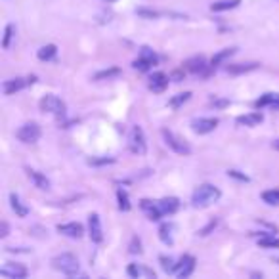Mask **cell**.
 <instances>
[{
	"label": "cell",
	"mask_w": 279,
	"mask_h": 279,
	"mask_svg": "<svg viewBox=\"0 0 279 279\" xmlns=\"http://www.w3.org/2000/svg\"><path fill=\"white\" fill-rule=\"evenodd\" d=\"M25 172H27L31 182L35 184V188H38V190H50V180H48L42 172H38V170L35 169H25Z\"/></svg>",
	"instance_id": "16"
},
{
	"label": "cell",
	"mask_w": 279,
	"mask_h": 279,
	"mask_svg": "<svg viewBox=\"0 0 279 279\" xmlns=\"http://www.w3.org/2000/svg\"><path fill=\"white\" fill-rule=\"evenodd\" d=\"M195 264H197V260L191 257V254H184V257L176 262V270H174V273H176L180 279L190 277L191 273H193V270H195Z\"/></svg>",
	"instance_id": "9"
},
{
	"label": "cell",
	"mask_w": 279,
	"mask_h": 279,
	"mask_svg": "<svg viewBox=\"0 0 279 279\" xmlns=\"http://www.w3.org/2000/svg\"><path fill=\"white\" fill-rule=\"evenodd\" d=\"M182 77H184L182 71H174V73L170 75V79H174V82H180V81H182Z\"/></svg>",
	"instance_id": "41"
},
{
	"label": "cell",
	"mask_w": 279,
	"mask_h": 279,
	"mask_svg": "<svg viewBox=\"0 0 279 279\" xmlns=\"http://www.w3.org/2000/svg\"><path fill=\"white\" fill-rule=\"evenodd\" d=\"M88 235L92 243H100L103 241V228H102V220H100V214L92 213L88 216Z\"/></svg>",
	"instance_id": "10"
},
{
	"label": "cell",
	"mask_w": 279,
	"mask_h": 279,
	"mask_svg": "<svg viewBox=\"0 0 279 279\" xmlns=\"http://www.w3.org/2000/svg\"><path fill=\"white\" fill-rule=\"evenodd\" d=\"M159 262H161L162 272L174 273V270H176V262H174V258H170V257H161V258H159Z\"/></svg>",
	"instance_id": "33"
},
{
	"label": "cell",
	"mask_w": 279,
	"mask_h": 279,
	"mask_svg": "<svg viewBox=\"0 0 279 279\" xmlns=\"http://www.w3.org/2000/svg\"><path fill=\"white\" fill-rule=\"evenodd\" d=\"M128 147L130 151L136 155H146L147 153V142H146V134L142 130V126H132L130 130V136H128Z\"/></svg>",
	"instance_id": "5"
},
{
	"label": "cell",
	"mask_w": 279,
	"mask_h": 279,
	"mask_svg": "<svg viewBox=\"0 0 279 279\" xmlns=\"http://www.w3.org/2000/svg\"><path fill=\"white\" fill-rule=\"evenodd\" d=\"M254 107H257V109H262V107L279 109V94H275V92H268V94L260 96L257 102H254Z\"/></svg>",
	"instance_id": "17"
},
{
	"label": "cell",
	"mask_w": 279,
	"mask_h": 279,
	"mask_svg": "<svg viewBox=\"0 0 279 279\" xmlns=\"http://www.w3.org/2000/svg\"><path fill=\"white\" fill-rule=\"evenodd\" d=\"M228 176L234 178V180H237V182H249V180H250L247 174H243V172H239V170H235V169L228 170Z\"/></svg>",
	"instance_id": "36"
},
{
	"label": "cell",
	"mask_w": 279,
	"mask_h": 279,
	"mask_svg": "<svg viewBox=\"0 0 279 279\" xmlns=\"http://www.w3.org/2000/svg\"><path fill=\"white\" fill-rule=\"evenodd\" d=\"M142 273H144V270H142L138 264H130V266H128V275H132V277H140Z\"/></svg>",
	"instance_id": "39"
},
{
	"label": "cell",
	"mask_w": 279,
	"mask_h": 279,
	"mask_svg": "<svg viewBox=\"0 0 279 279\" xmlns=\"http://www.w3.org/2000/svg\"><path fill=\"white\" fill-rule=\"evenodd\" d=\"M264 121L262 117V113H258V111H252L249 115H241V117H237V125H245V126H258L260 123Z\"/></svg>",
	"instance_id": "23"
},
{
	"label": "cell",
	"mask_w": 279,
	"mask_h": 279,
	"mask_svg": "<svg viewBox=\"0 0 279 279\" xmlns=\"http://www.w3.org/2000/svg\"><path fill=\"white\" fill-rule=\"evenodd\" d=\"M58 231L65 237H71V239H81L82 234H84V228L79 222H69V224H59Z\"/></svg>",
	"instance_id": "14"
},
{
	"label": "cell",
	"mask_w": 279,
	"mask_h": 279,
	"mask_svg": "<svg viewBox=\"0 0 279 279\" xmlns=\"http://www.w3.org/2000/svg\"><path fill=\"white\" fill-rule=\"evenodd\" d=\"M130 252L132 254H142V241H140L136 235H134L132 241H130Z\"/></svg>",
	"instance_id": "38"
},
{
	"label": "cell",
	"mask_w": 279,
	"mask_h": 279,
	"mask_svg": "<svg viewBox=\"0 0 279 279\" xmlns=\"http://www.w3.org/2000/svg\"><path fill=\"white\" fill-rule=\"evenodd\" d=\"M56 54H58V46H56V44H46L37 52V58L40 59V61H50V59L56 58Z\"/></svg>",
	"instance_id": "25"
},
{
	"label": "cell",
	"mask_w": 279,
	"mask_h": 279,
	"mask_svg": "<svg viewBox=\"0 0 279 279\" xmlns=\"http://www.w3.org/2000/svg\"><path fill=\"white\" fill-rule=\"evenodd\" d=\"M117 201H119V208L123 211V213H128L132 205H130V199H128V193H126L123 188H119L117 190Z\"/></svg>",
	"instance_id": "27"
},
{
	"label": "cell",
	"mask_w": 279,
	"mask_h": 279,
	"mask_svg": "<svg viewBox=\"0 0 279 279\" xmlns=\"http://www.w3.org/2000/svg\"><path fill=\"white\" fill-rule=\"evenodd\" d=\"M40 136H42V130H40V126L37 123H25L15 132V138L23 142V144H35V142H38Z\"/></svg>",
	"instance_id": "6"
},
{
	"label": "cell",
	"mask_w": 279,
	"mask_h": 279,
	"mask_svg": "<svg viewBox=\"0 0 279 279\" xmlns=\"http://www.w3.org/2000/svg\"><path fill=\"white\" fill-rule=\"evenodd\" d=\"M14 23H8L6 27H4V38H2V48L4 50H8L10 48V44H12V38H14Z\"/></svg>",
	"instance_id": "31"
},
{
	"label": "cell",
	"mask_w": 279,
	"mask_h": 279,
	"mask_svg": "<svg viewBox=\"0 0 279 279\" xmlns=\"http://www.w3.org/2000/svg\"><path fill=\"white\" fill-rule=\"evenodd\" d=\"M220 197V188H216L214 184H201L191 195V205L195 208H205V206H211L213 203H216Z\"/></svg>",
	"instance_id": "1"
},
{
	"label": "cell",
	"mask_w": 279,
	"mask_h": 279,
	"mask_svg": "<svg viewBox=\"0 0 279 279\" xmlns=\"http://www.w3.org/2000/svg\"><path fill=\"white\" fill-rule=\"evenodd\" d=\"M161 206L162 214H174L180 208V199L178 197H162L161 201H157Z\"/></svg>",
	"instance_id": "22"
},
{
	"label": "cell",
	"mask_w": 279,
	"mask_h": 279,
	"mask_svg": "<svg viewBox=\"0 0 279 279\" xmlns=\"http://www.w3.org/2000/svg\"><path fill=\"white\" fill-rule=\"evenodd\" d=\"M273 264H279V257H277V258H273Z\"/></svg>",
	"instance_id": "45"
},
{
	"label": "cell",
	"mask_w": 279,
	"mask_h": 279,
	"mask_svg": "<svg viewBox=\"0 0 279 279\" xmlns=\"http://www.w3.org/2000/svg\"><path fill=\"white\" fill-rule=\"evenodd\" d=\"M218 125H220V121L216 117H199L191 121V130L195 134H208Z\"/></svg>",
	"instance_id": "8"
},
{
	"label": "cell",
	"mask_w": 279,
	"mask_h": 279,
	"mask_svg": "<svg viewBox=\"0 0 279 279\" xmlns=\"http://www.w3.org/2000/svg\"><path fill=\"white\" fill-rule=\"evenodd\" d=\"M27 84H29V82L25 81V79H12V81H4L2 90H4V94L6 96H12V94H15V92H19V90H23Z\"/></svg>",
	"instance_id": "21"
},
{
	"label": "cell",
	"mask_w": 279,
	"mask_h": 279,
	"mask_svg": "<svg viewBox=\"0 0 279 279\" xmlns=\"http://www.w3.org/2000/svg\"><path fill=\"white\" fill-rule=\"evenodd\" d=\"M216 226H218V220H216V218H213V220H211L208 224H206L205 228L199 229V235H201V237H206V235L211 234V231H213V229L216 228Z\"/></svg>",
	"instance_id": "37"
},
{
	"label": "cell",
	"mask_w": 279,
	"mask_h": 279,
	"mask_svg": "<svg viewBox=\"0 0 279 279\" xmlns=\"http://www.w3.org/2000/svg\"><path fill=\"white\" fill-rule=\"evenodd\" d=\"M136 14H138L140 17H144V19H157V17H161L159 12L149 10V8H138V10H136Z\"/></svg>",
	"instance_id": "35"
},
{
	"label": "cell",
	"mask_w": 279,
	"mask_h": 279,
	"mask_svg": "<svg viewBox=\"0 0 279 279\" xmlns=\"http://www.w3.org/2000/svg\"><path fill=\"white\" fill-rule=\"evenodd\" d=\"M185 69L193 75H206L208 69H213L211 65H206V59L203 56H193L185 61Z\"/></svg>",
	"instance_id": "13"
},
{
	"label": "cell",
	"mask_w": 279,
	"mask_h": 279,
	"mask_svg": "<svg viewBox=\"0 0 279 279\" xmlns=\"http://www.w3.org/2000/svg\"><path fill=\"white\" fill-rule=\"evenodd\" d=\"M228 100H216V102H214V105H218V107H226V105H228Z\"/></svg>",
	"instance_id": "42"
},
{
	"label": "cell",
	"mask_w": 279,
	"mask_h": 279,
	"mask_svg": "<svg viewBox=\"0 0 279 279\" xmlns=\"http://www.w3.org/2000/svg\"><path fill=\"white\" fill-rule=\"evenodd\" d=\"M103 2H115V0H103Z\"/></svg>",
	"instance_id": "46"
},
{
	"label": "cell",
	"mask_w": 279,
	"mask_h": 279,
	"mask_svg": "<svg viewBox=\"0 0 279 279\" xmlns=\"http://www.w3.org/2000/svg\"><path fill=\"white\" fill-rule=\"evenodd\" d=\"M169 81L170 77H167L161 71H157V73H153L149 77V88L153 90V92H165L167 86H169Z\"/></svg>",
	"instance_id": "15"
},
{
	"label": "cell",
	"mask_w": 279,
	"mask_h": 279,
	"mask_svg": "<svg viewBox=\"0 0 279 279\" xmlns=\"http://www.w3.org/2000/svg\"><path fill=\"white\" fill-rule=\"evenodd\" d=\"M190 98H191V92H182V94H176L174 98H170L169 105L172 107V109H180V107H182V105H184Z\"/></svg>",
	"instance_id": "30"
},
{
	"label": "cell",
	"mask_w": 279,
	"mask_h": 279,
	"mask_svg": "<svg viewBox=\"0 0 279 279\" xmlns=\"http://www.w3.org/2000/svg\"><path fill=\"white\" fill-rule=\"evenodd\" d=\"M52 268L61 273H65V275H77L81 264H79V258L75 257V254H71V252H61V254L52 258Z\"/></svg>",
	"instance_id": "2"
},
{
	"label": "cell",
	"mask_w": 279,
	"mask_h": 279,
	"mask_svg": "<svg viewBox=\"0 0 279 279\" xmlns=\"http://www.w3.org/2000/svg\"><path fill=\"white\" fill-rule=\"evenodd\" d=\"M262 201L268 205H279V188L277 190H268L262 193Z\"/></svg>",
	"instance_id": "32"
},
{
	"label": "cell",
	"mask_w": 279,
	"mask_h": 279,
	"mask_svg": "<svg viewBox=\"0 0 279 279\" xmlns=\"http://www.w3.org/2000/svg\"><path fill=\"white\" fill-rule=\"evenodd\" d=\"M0 275L4 277H12V279H25L29 275V270L23 264H14V262H8L0 268Z\"/></svg>",
	"instance_id": "11"
},
{
	"label": "cell",
	"mask_w": 279,
	"mask_h": 279,
	"mask_svg": "<svg viewBox=\"0 0 279 279\" xmlns=\"http://www.w3.org/2000/svg\"><path fill=\"white\" fill-rule=\"evenodd\" d=\"M258 67H260L258 61H250V63H231V65L226 67V73L243 75V73H249V71H257Z\"/></svg>",
	"instance_id": "19"
},
{
	"label": "cell",
	"mask_w": 279,
	"mask_h": 279,
	"mask_svg": "<svg viewBox=\"0 0 279 279\" xmlns=\"http://www.w3.org/2000/svg\"><path fill=\"white\" fill-rule=\"evenodd\" d=\"M159 237L165 245H174V239H172V224H161L159 228Z\"/></svg>",
	"instance_id": "28"
},
{
	"label": "cell",
	"mask_w": 279,
	"mask_h": 279,
	"mask_svg": "<svg viewBox=\"0 0 279 279\" xmlns=\"http://www.w3.org/2000/svg\"><path fill=\"white\" fill-rule=\"evenodd\" d=\"M113 162H115L113 157H92V159H88L90 167H105V165H113Z\"/></svg>",
	"instance_id": "34"
},
{
	"label": "cell",
	"mask_w": 279,
	"mask_h": 279,
	"mask_svg": "<svg viewBox=\"0 0 279 279\" xmlns=\"http://www.w3.org/2000/svg\"><path fill=\"white\" fill-rule=\"evenodd\" d=\"M119 75H121V69H119V67H109V69L98 71L92 79H94V81H109V79H115Z\"/></svg>",
	"instance_id": "26"
},
{
	"label": "cell",
	"mask_w": 279,
	"mask_h": 279,
	"mask_svg": "<svg viewBox=\"0 0 279 279\" xmlns=\"http://www.w3.org/2000/svg\"><path fill=\"white\" fill-rule=\"evenodd\" d=\"M157 61H159L157 54H155L151 48L144 46V48H142V52H140L138 59H134L132 67H134V69H138V71H149V69H151L153 65H157Z\"/></svg>",
	"instance_id": "7"
},
{
	"label": "cell",
	"mask_w": 279,
	"mask_h": 279,
	"mask_svg": "<svg viewBox=\"0 0 279 279\" xmlns=\"http://www.w3.org/2000/svg\"><path fill=\"white\" fill-rule=\"evenodd\" d=\"M273 149H277V151H279V140H275V142H273Z\"/></svg>",
	"instance_id": "44"
},
{
	"label": "cell",
	"mask_w": 279,
	"mask_h": 279,
	"mask_svg": "<svg viewBox=\"0 0 279 279\" xmlns=\"http://www.w3.org/2000/svg\"><path fill=\"white\" fill-rule=\"evenodd\" d=\"M161 136L162 140H165V144L174 151V153L178 155H191V146L185 142L184 138H180V136H176L174 132H170V130H167V128H162L161 130Z\"/></svg>",
	"instance_id": "4"
},
{
	"label": "cell",
	"mask_w": 279,
	"mask_h": 279,
	"mask_svg": "<svg viewBox=\"0 0 279 279\" xmlns=\"http://www.w3.org/2000/svg\"><path fill=\"white\" fill-rule=\"evenodd\" d=\"M0 237L4 239V237H8V231H10V228H8V222H2V226H0Z\"/></svg>",
	"instance_id": "40"
},
{
	"label": "cell",
	"mask_w": 279,
	"mask_h": 279,
	"mask_svg": "<svg viewBox=\"0 0 279 279\" xmlns=\"http://www.w3.org/2000/svg\"><path fill=\"white\" fill-rule=\"evenodd\" d=\"M140 208H142V213L146 214L151 222L161 220L162 211H161V206H159V203H153V201H149V199H142V201H140Z\"/></svg>",
	"instance_id": "12"
},
{
	"label": "cell",
	"mask_w": 279,
	"mask_h": 279,
	"mask_svg": "<svg viewBox=\"0 0 279 279\" xmlns=\"http://www.w3.org/2000/svg\"><path fill=\"white\" fill-rule=\"evenodd\" d=\"M10 206L15 213V216H19V218H25L29 214V206L23 203L17 193H10Z\"/></svg>",
	"instance_id": "20"
},
{
	"label": "cell",
	"mask_w": 279,
	"mask_h": 279,
	"mask_svg": "<svg viewBox=\"0 0 279 279\" xmlns=\"http://www.w3.org/2000/svg\"><path fill=\"white\" fill-rule=\"evenodd\" d=\"M38 107H40V111L52 113V115H56V117H63V115H65V109H67L65 102L54 94H46L44 98L38 102Z\"/></svg>",
	"instance_id": "3"
},
{
	"label": "cell",
	"mask_w": 279,
	"mask_h": 279,
	"mask_svg": "<svg viewBox=\"0 0 279 279\" xmlns=\"http://www.w3.org/2000/svg\"><path fill=\"white\" fill-rule=\"evenodd\" d=\"M235 54H237V48H235V46H231V48H224V50H220L218 54H214L213 56V59H211V67L216 69V67L224 65V63H226L231 56H235Z\"/></svg>",
	"instance_id": "18"
},
{
	"label": "cell",
	"mask_w": 279,
	"mask_h": 279,
	"mask_svg": "<svg viewBox=\"0 0 279 279\" xmlns=\"http://www.w3.org/2000/svg\"><path fill=\"white\" fill-rule=\"evenodd\" d=\"M37 81V77H35V75H33V77H29V79H27V82H29V84H33V82Z\"/></svg>",
	"instance_id": "43"
},
{
	"label": "cell",
	"mask_w": 279,
	"mask_h": 279,
	"mask_svg": "<svg viewBox=\"0 0 279 279\" xmlns=\"http://www.w3.org/2000/svg\"><path fill=\"white\" fill-rule=\"evenodd\" d=\"M258 245L262 249H279V237H273V235H264L258 239Z\"/></svg>",
	"instance_id": "29"
},
{
	"label": "cell",
	"mask_w": 279,
	"mask_h": 279,
	"mask_svg": "<svg viewBox=\"0 0 279 279\" xmlns=\"http://www.w3.org/2000/svg\"><path fill=\"white\" fill-rule=\"evenodd\" d=\"M241 4V0H220V2H214L211 4V10L213 12H228V10H234Z\"/></svg>",
	"instance_id": "24"
}]
</instances>
